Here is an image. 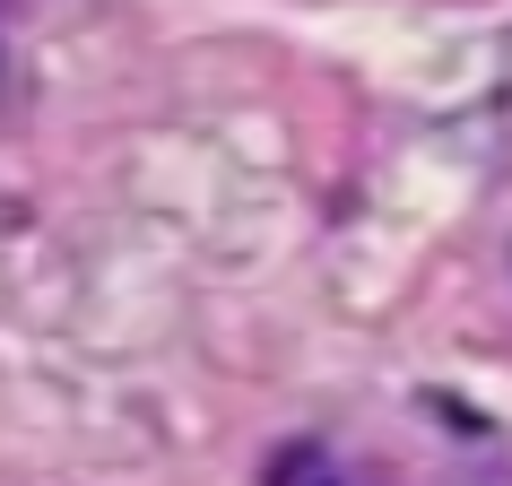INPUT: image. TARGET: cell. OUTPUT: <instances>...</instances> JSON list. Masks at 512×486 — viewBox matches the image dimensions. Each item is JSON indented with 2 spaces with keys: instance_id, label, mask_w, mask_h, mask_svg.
Wrapping results in <instances>:
<instances>
[{
  "instance_id": "1",
  "label": "cell",
  "mask_w": 512,
  "mask_h": 486,
  "mask_svg": "<svg viewBox=\"0 0 512 486\" xmlns=\"http://www.w3.org/2000/svg\"><path fill=\"white\" fill-rule=\"evenodd\" d=\"M270 486H348V478H339V460H330L322 443H287V452L270 460Z\"/></svg>"
}]
</instances>
